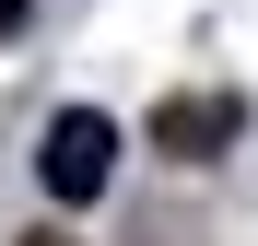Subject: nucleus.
I'll use <instances>...</instances> for the list:
<instances>
[{"instance_id": "7ed1b4c3", "label": "nucleus", "mask_w": 258, "mask_h": 246, "mask_svg": "<svg viewBox=\"0 0 258 246\" xmlns=\"http://www.w3.org/2000/svg\"><path fill=\"white\" fill-rule=\"evenodd\" d=\"M24 12H35V0H0V35H12V24H24Z\"/></svg>"}, {"instance_id": "20e7f679", "label": "nucleus", "mask_w": 258, "mask_h": 246, "mask_svg": "<svg viewBox=\"0 0 258 246\" xmlns=\"http://www.w3.org/2000/svg\"><path fill=\"white\" fill-rule=\"evenodd\" d=\"M24 246H71V234H24Z\"/></svg>"}, {"instance_id": "f257e3e1", "label": "nucleus", "mask_w": 258, "mask_h": 246, "mask_svg": "<svg viewBox=\"0 0 258 246\" xmlns=\"http://www.w3.org/2000/svg\"><path fill=\"white\" fill-rule=\"evenodd\" d=\"M35 176H47V199H106V176H117V117H94V106H71V117H47V152H35Z\"/></svg>"}, {"instance_id": "f03ea898", "label": "nucleus", "mask_w": 258, "mask_h": 246, "mask_svg": "<svg viewBox=\"0 0 258 246\" xmlns=\"http://www.w3.org/2000/svg\"><path fill=\"white\" fill-rule=\"evenodd\" d=\"M235 129H246V106H235V94H164V106H153V141L176 152V164H211Z\"/></svg>"}]
</instances>
